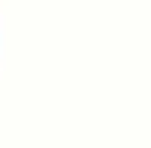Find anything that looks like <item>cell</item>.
Listing matches in <instances>:
<instances>
[]
</instances>
